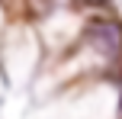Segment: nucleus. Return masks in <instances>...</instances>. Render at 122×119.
Masks as SVG:
<instances>
[{"label": "nucleus", "instance_id": "f257e3e1", "mask_svg": "<svg viewBox=\"0 0 122 119\" xmlns=\"http://www.w3.org/2000/svg\"><path fill=\"white\" fill-rule=\"evenodd\" d=\"M84 39L106 58H122V26L116 19H93L87 26Z\"/></svg>", "mask_w": 122, "mask_h": 119}, {"label": "nucleus", "instance_id": "f03ea898", "mask_svg": "<svg viewBox=\"0 0 122 119\" xmlns=\"http://www.w3.org/2000/svg\"><path fill=\"white\" fill-rule=\"evenodd\" d=\"M26 3H29V13H32V16H48V13L55 10L58 0H26Z\"/></svg>", "mask_w": 122, "mask_h": 119}, {"label": "nucleus", "instance_id": "7ed1b4c3", "mask_svg": "<svg viewBox=\"0 0 122 119\" xmlns=\"http://www.w3.org/2000/svg\"><path fill=\"white\" fill-rule=\"evenodd\" d=\"M84 3H106V0H84Z\"/></svg>", "mask_w": 122, "mask_h": 119}]
</instances>
